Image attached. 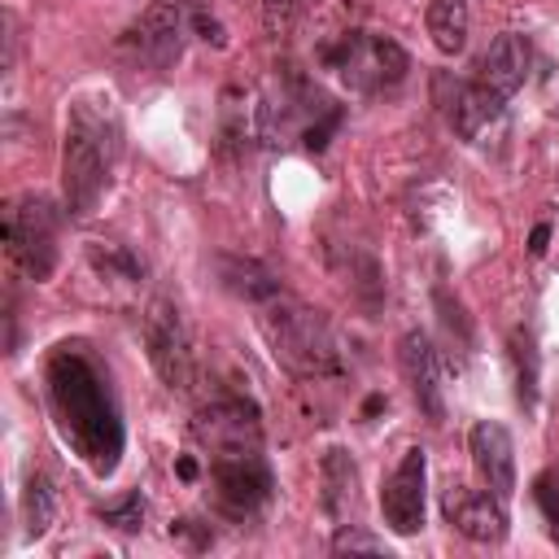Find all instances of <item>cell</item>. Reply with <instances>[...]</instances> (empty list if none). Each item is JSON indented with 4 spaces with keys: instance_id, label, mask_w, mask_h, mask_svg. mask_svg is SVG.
Listing matches in <instances>:
<instances>
[{
    "instance_id": "44dd1931",
    "label": "cell",
    "mask_w": 559,
    "mask_h": 559,
    "mask_svg": "<svg viewBox=\"0 0 559 559\" xmlns=\"http://www.w3.org/2000/svg\"><path fill=\"white\" fill-rule=\"evenodd\" d=\"M87 253H92L96 271H105V275H122V280H140V275H144L140 258H131L122 245H92Z\"/></svg>"
},
{
    "instance_id": "277c9868",
    "label": "cell",
    "mask_w": 559,
    "mask_h": 559,
    "mask_svg": "<svg viewBox=\"0 0 559 559\" xmlns=\"http://www.w3.org/2000/svg\"><path fill=\"white\" fill-rule=\"evenodd\" d=\"M57 205L39 192H26V197H13L9 210H4V245H9V258L26 271V280L44 284L57 266Z\"/></svg>"
},
{
    "instance_id": "6da1fadb",
    "label": "cell",
    "mask_w": 559,
    "mask_h": 559,
    "mask_svg": "<svg viewBox=\"0 0 559 559\" xmlns=\"http://www.w3.org/2000/svg\"><path fill=\"white\" fill-rule=\"evenodd\" d=\"M44 393H48V411L57 419L61 441L96 476H114L127 445V428H122L118 393L100 354L87 341L52 345L44 362Z\"/></svg>"
},
{
    "instance_id": "52a82bcc",
    "label": "cell",
    "mask_w": 559,
    "mask_h": 559,
    "mask_svg": "<svg viewBox=\"0 0 559 559\" xmlns=\"http://www.w3.org/2000/svg\"><path fill=\"white\" fill-rule=\"evenodd\" d=\"M144 345H148L153 371L166 380V389L188 393L192 380H197V354H192L188 323H183V314H179L175 301L157 297L148 306V314H144Z\"/></svg>"
},
{
    "instance_id": "8992f818",
    "label": "cell",
    "mask_w": 559,
    "mask_h": 559,
    "mask_svg": "<svg viewBox=\"0 0 559 559\" xmlns=\"http://www.w3.org/2000/svg\"><path fill=\"white\" fill-rule=\"evenodd\" d=\"M210 480H214L218 511L240 520V524L253 520L271 502V493H275V476H271V463H266L262 445L210 454Z\"/></svg>"
},
{
    "instance_id": "5bb4252c",
    "label": "cell",
    "mask_w": 559,
    "mask_h": 559,
    "mask_svg": "<svg viewBox=\"0 0 559 559\" xmlns=\"http://www.w3.org/2000/svg\"><path fill=\"white\" fill-rule=\"evenodd\" d=\"M528 61H533L528 39H524V35H515V31H507V35H498V39L480 52L476 83H480L485 92H493V96L511 100V96L524 87V79H528Z\"/></svg>"
},
{
    "instance_id": "3957f363",
    "label": "cell",
    "mask_w": 559,
    "mask_h": 559,
    "mask_svg": "<svg viewBox=\"0 0 559 559\" xmlns=\"http://www.w3.org/2000/svg\"><path fill=\"white\" fill-rule=\"evenodd\" d=\"M258 328L275 354V362H284L293 376L301 380H328V376H341V345H336V332L332 323L297 301V297H284L275 293L271 301L258 306Z\"/></svg>"
},
{
    "instance_id": "8fae6325",
    "label": "cell",
    "mask_w": 559,
    "mask_h": 559,
    "mask_svg": "<svg viewBox=\"0 0 559 559\" xmlns=\"http://www.w3.org/2000/svg\"><path fill=\"white\" fill-rule=\"evenodd\" d=\"M183 35H188V22H183V0H153L140 22L131 26V35L122 39L140 66L148 70H166L170 61H179V48H183Z\"/></svg>"
},
{
    "instance_id": "ba28073f",
    "label": "cell",
    "mask_w": 559,
    "mask_h": 559,
    "mask_svg": "<svg viewBox=\"0 0 559 559\" xmlns=\"http://www.w3.org/2000/svg\"><path fill=\"white\" fill-rule=\"evenodd\" d=\"M424 485H428V454L411 445L380 485V511L397 537H411L424 528Z\"/></svg>"
},
{
    "instance_id": "603a6c76",
    "label": "cell",
    "mask_w": 559,
    "mask_h": 559,
    "mask_svg": "<svg viewBox=\"0 0 559 559\" xmlns=\"http://www.w3.org/2000/svg\"><path fill=\"white\" fill-rule=\"evenodd\" d=\"M144 498L140 493H127V498H118V502H109L105 511H100V520L105 524H114V528H122V533H135V528H144Z\"/></svg>"
},
{
    "instance_id": "7a4b0ae2",
    "label": "cell",
    "mask_w": 559,
    "mask_h": 559,
    "mask_svg": "<svg viewBox=\"0 0 559 559\" xmlns=\"http://www.w3.org/2000/svg\"><path fill=\"white\" fill-rule=\"evenodd\" d=\"M122 157V118L109 92H83L66 109L61 140V201L70 218L96 214Z\"/></svg>"
},
{
    "instance_id": "d6986e66",
    "label": "cell",
    "mask_w": 559,
    "mask_h": 559,
    "mask_svg": "<svg viewBox=\"0 0 559 559\" xmlns=\"http://www.w3.org/2000/svg\"><path fill=\"white\" fill-rule=\"evenodd\" d=\"M511 367H515V402L533 411L537 406V341L528 328L511 332Z\"/></svg>"
},
{
    "instance_id": "2e32d148",
    "label": "cell",
    "mask_w": 559,
    "mask_h": 559,
    "mask_svg": "<svg viewBox=\"0 0 559 559\" xmlns=\"http://www.w3.org/2000/svg\"><path fill=\"white\" fill-rule=\"evenodd\" d=\"M502 109H507V100L493 96V92H485L476 79L454 83V92H450V100H445V118H450V127H454L463 140H476Z\"/></svg>"
},
{
    "instance_id": "4316f807",
    "label": "cell",
    "mask_w": 559,
    "mask_h": 559,
    "mask_svg": "<svg viewBox=\"0 0 559 559\" xmlns=\"http://www.w3.org/2000/svg\"><path fill=\"white\" fill-rule=\"evenodd\" d=\"M266 4H271V9H293L297 0H266Z\"/></svg>"
},
{
    "instance_id": "7c38bea8",
    "label": "cell",
    "mask_w": 559,
    "mask_h": 559,
    "mask_svg": "<svg viewBox=\"0 0 559 559\" xmlns=\"http://www.w3.org/2000/svg\"><path fill=\"white\" fill-rule=\"evenodd\" d=\"M441 511L450 528H459L476 546H498L507 537V511L493 489H472V485H450L441 493Z\"/></svg>"
},
{
    "instance_id": "9c48e42d",
    "label": "cell",
    "mask_w": 559,
    "mask_h": 559,
    "mask_svg": "<svg viewBox=\"0 0 559 559\" xmlns=\"http://www.w3.org/2000/svg\"><path fill=\"white\" fill-rule=\"evenodd\" d=\"M397 367H402V380H406L419 415L428 424H441L445 419V376H441V354H437L432 336L411 328L397 341Z\"/></svg>"
},
{
    "instance_id": "cb8c5ba5",
    "label": "cell",
    "mask_w": 559,
    "mask_h": 559,
    "mask_svg": "<svg viewBox=\"0 0 559 559\" xmlns=\"http://www.w3.org/2000/svg\"><path fill=\"white\" fill-rule=\"evenodd\" d=\"M332 550H336V555H345V550H349V555H354V550H371V555H376V550H384V542H376V537L358 533L354 524H349V528L341 524V533L332 537Z\"/></svg>"
},
{
    "instance_id": "30bf717a",
    "label": "cell",
    "mask_w": 559,
    "mask_h": 559,
    "mask_svg": "<svg viewBox=\"0 0 559 559\" xmlns=\"http://www.w3.org/2000/svg\"><path fill=\"white\" fill-rule=\"evenodd\" d=\"M192 437H197L210 454L262 445V415H258V406H253L249 397H214L210 406L197 411Z\"/></svg>"
},
{
    "instance_id": "4fadbf2b",
    "label": "cell",
    "mask_w": 559,
    "mask_h": 559,
    "mask_svg": "<svg viewBox=\"0 0 559 559\" xmlns=\"http://www.w3.org/2000/svg\"><path fill=\"white\" fill-rule=\"evenodd\" d=\"M467 454H472V467L485 480V489H493L507 502L511 489H515V441H511V432L493 419H476L472 432H467Z\"/></svg>"
},
{
    "instance_id": "e0dca14e",
    "label": "cell",
    "mask_w": 559,
    "mask_h": 559,
    "mask_svg": "<svg viewBox=\"0 0 559 559\" xmlns=\"http://www.w3.org/2000/svg\"><path fill=\"white\" fill-rule=\"evenodd\" d=\"M218 275L236 297H245L253 306H262V301H271L280 293V280L253 258H218Z\"/></svg>"
},
{
    "instance_id": "5b68a950",
    "label": "cell",
    "mask_w": 559,
    "mask_h": 559,
    "mask_svg": "<svg viewBox=\"0 0 559 559\" xmlns=\"http://www.w3.org/2000/svg\"><path fill=\"white\" fill-rule=\"evenodd\" d=\"M328 66L362 96H376V92H389L406 79L411 70V57L402 44L384 39V35H367V31H354V35H341V44L328 48Z\"/></svg>"
},
{
    "instance_id": "9a60e30c",
    "label": "cell",
    "mask_w": 559,
    "mask_h": 559,
    "mask_svg": "<svg viewBox=\"0 0 559 559\" xmlns=\"http://www.w3.org/2000/svg\"><path fill=\"white\" fill-rule=\"evenodd\" d=\"M319 502H323L328 520H336V524L349 520L358 507V467L341 445L323 450V459H319Z\"/></svg>"
},
{
    "instance_id": "d4e9b609",
    "label": "cell",
    "mask_w": 559,
    "mask_h": 559,
    "mask_svg": "<svg viewBox=\"0 0 559 559\" xmlns=\"http://www.w3.org/2000/svg\"><path fill=\"white\" fill-rule=\"evenodd\" d=\"M546 240H550V223H537L533 236H528V253L542 258V253H546Z\"/></svg>"
},
{
    "instance_id": "ffe728a7",
    "label": "cell",
    "mask_w": 559,
    "mask_h": 559,
    "mask_svg": "<svg viewBox=\"0 0 559 559\" xmlns=\"http://www.w3.org/2000/svg\"><path fill=\"white\" fill-rule=\"evenodd\" d=\"M57 515V489L44 472H31L26 476V489H22V524H26V537H39Z\"/></svg>"
},
{
    "instance_id": "7402d4cb",
    "label": "cell",
    "mask_w": 559,
    "mask_h": 559,
    "mask_svg": "<svg viewBox=\"0 0 559 559\" xmlns=\"http://www.w3.org/2000/svg\"><path fill=\"white\" fill-rule=\"evenodd\" d=\"M533 498H537V507H542V515L550 524V537L559 542V467H546L533 480Z\"/></svg>"
},
{
    "instance_id": "ac0fdd59",
    "label": "cell",
    "mask_w": 559,
    "mask_h": 559,
    "mask_svg": "<svg viewBox=\"0 0 559 559\" xmlns=\"http://www.w3.org/2000/svg\"><path fill=\"white\" fill-rule=\"evenodd\" d=\"M428 35L441 52H463L467 44V0H432L428 4Z\"/></svg>"
},
{
    "instance_id": "484cf974",
    "label": "cell",
    "mask_w": 559,
    "mask_h": 559,
    "mask_svg": "<svg viewBox=\"0 0 559 559\" xmlns=\"http://www.w3.org/2000/svg\"><path fill=\"white\" fill-rule=\"evenodd\" d=\"M175 472H179V476H183V480H197V463H192V459H188V454H183V459H179V463H175Z\"/></svg>"
}]
</instances>
